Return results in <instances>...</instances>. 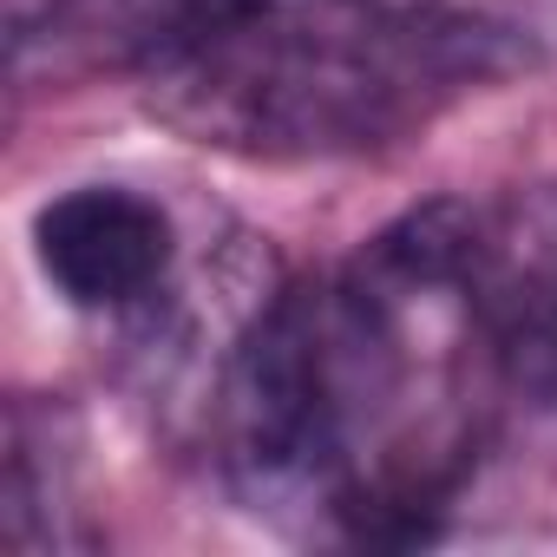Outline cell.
Returning a JSON list of instances; mask_svg holds the SVG:
<instances>
[{"label":"cell","instance_id":"cell-3","mask_svg":"<svg viewBox=\"0 0 557 557\" xmlns=\"http://www.w3.org/2000/svg\"><path fill=\"white\" fill-rule=\"evenodd\" d=\"M66 453L53 446V413L40 420L27 400L8 413V492H0V531L14 550H66L79 544L66 505Z\"/></svg>","mask_w":557,"mask_h":557},{"label":"cell","instance_id":"cell-4","mask_svg":"<svg viewBox=\"0 0 557 557\" xmlns=\"http://www.w3.org/2000/svg\"><path fill=\"white\" fill-rule=\"evenodd\" d=\"M544 8H550V14H557V0H544Z\"/></svg>","mask_w":557,"mask_h":557},{"label":"cell","instance_id":"cell-2","mask_svg":"<svg viewBox=\"0 0 557 557\" xmlns=\"http://www.w3.org/2000/svg\"><path fill=\"white\" fill-rule=\"evenodd\" d=\"M34 262L66 309L145 315L171 296L177 223L132 184H73L34 210Z\"/></svg>","mask_w":557,"mask_h":557},{"label":"cell","instance_id":"cell-1","mask_svg":"<svg viewBox=\"0 0 557 557\" xmlns=\"http://www.w3.org/2000/svg\"><path fill=\"white\" fill-rule=\"evenodd\" d=\"M459 315L466 348L505 394L557 407V184L472 203Z\"/></svg>","mask_w":557,"mask_h":557}]
</instances>
